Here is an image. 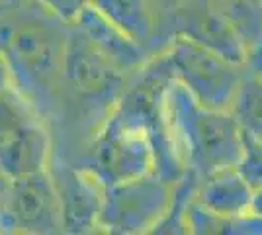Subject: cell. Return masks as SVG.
Wrapping results in <instances>:
<instances>
[{
	"label": "cell",
	"mask_w": 262,
	"mask_h": 235,
	"mask_svg": "<svg viewBox=\"0 0 262 235\" xmlns=\"http://www.w3.org/2000/svg\"><path fill=\"white\" fill-rule=\"evenodd\" d=\"M69 28L71 24L33 0L10 20L0 39L20 94L45 122H55L61 110Z\"/></svg>",
	"instance_id": "6da1fadb"
},
{
	"label": "cell",
	"mask_w": 262,
	"mask_h": 235,
	"mask_svg": "<svg viewBox=\"0 0 262 235\" xmlns=\"http://www.w3.org/2000/svg\"><path fill=\"white\" fill-rule=\"evenodd\" d=\"M163 108L184 173L200 180L219 168L237 165L243 134L229 110L200 104L174 80L164 90Z\"/></svg>",
	"instance_id": "7a4b0ae2"
},
{
	"label": "cell",
	"mask_w": 262,
	"mask_h": 235,
	"mask_svg": "<svg viewBox=\"0 0 262 235\" xmlns=\"http://www.w3.org/2000/svg\"><path fill=\"white\" fill-rule=\"evenodd\" d=\"M161 53L172 80L192 98L208 108L229 110L247 71L245 65L180 35H172Z\"/></svg>",
	"instance_id": "3957f363"
},
{
	"label": "cell",
	"mask_w": 262,
	"mask_h": 235,
	"mask_svg": "<svg viewBox=\"0 0 262 235\" xmlns=\"http://www.w3.org/2000/svg\"><path fill=\"white\" fill-rule=\"evenodd\" d=\"M174 184L155 173L106 184L98 233H151L172 202Z\"/></svg>",
	"instance_id": "277c9868"
},
{
	"label": "cell",
	"mask_w": 262,
	"mask_h": 235,
	"mask_svg": "<svg viewBox=\"0 0 262 235\" xmlns=\"http://www.w3.org/2000/svg\"><path fill=\"white\" fill-rule=\"evenodd\" d=\"M59 198L63 233H98V218L106 184L84 163L55 155L49 163Z\"/></svg>",
	"instance_id": "5b68a950"
},
{
	"label": "cell",
	"mask_w": 262,
	"mask_h": 235,
	"mask_svg": "<svg viewBox=\"0 0 262 235\" xmlns=\"http://www.w3.org/2000/svg\"><path fill=\"white\" fill-rule=\"evenodd\" d=\"M168 37L180 35L245 65V49L215 0H178L164 16Z\"/></svg>",
	"instance_id": "8992f818"
},
{
	"label": "cell",
	"mask_w": 262,
	"mask_h": 235,
	"mask_svg": "<svg viewBox=\"0 0 262 235\" xmlns=\"http://www.w3.org/2000/svg\"><path fill=\"white\" fill-rule=\"evenodd\" d=\"M2 206L14 229L28 233H63L59 198L49 168L12 179Z\"/></svg>",
	"instance_id": "52a82bcc"
},
{
	"label": "cell",
	"mask_w": 262,
	"mask_h": 235,
	"mask_svg": "<svg viewBox=\"0 0 262 235\" xmlns=\"http://www.w3.org/2000/svg\"><path fill=\"white\" fill-rule=\"evenodd\" d=\"M90 4L151 55H159L170 41L166 10L159 0H90Z\"/></svg>",
	"instance_id": "ba28073f"
},
{
	"label": "cell",
	"mask_w": 262,
	"mask_h": 235,
	"mask_svg": "<svg viewBox=\"0 0 262 235\" xmlns=\"http://www.w3.org/2000/svg\"><path fill=\"white\" fill-rule=\"evenodd\" d=\"M73 26L98 49L102 55L108 57L116 67L121 69L127 75L135 73L151 57H155L135 39H131L129 35L123 30H120L116 24L110 22L106 16H102L92 4H88L80 10Z\"/></svg>",
	"instance_id": "9c48e42d"
},
{
	"label": "cell",
	"mask_w": 262,
	"mask_h": 235,
	"mask_svg": "<svg viewBox=\"0 0 262 235\" xmlns=\"http://www.w3.org/2000/svg\"><path fill=\"white\" fill-rule=\"evenodd\" d=\"M252 186L237 167H225L198 180L196 198L204 208L219 216H247L251 208Z\"/></svg>",
	"instance_id": "30bf717a"
},
{
	"label": "cell",
	"mask_w": 262,
	"mask_h": 235,
	"mask_svg": "<svg viewBox=\"0 0 262 235\" xmlns=\"http://www.w3.org/2000/svg\"><path fill=\"white\" fill-rule=\"evenodd\" d=\"M245 49V67L262 71V0H215Z\"/></svg>",
	"instance_id": "8fae6325"
},
{
	"label": "cell",
	"mask_w": 262,
	"mask_h": 235,
	"mask_svg": "<svg viewBox=\"0 0 262 235\" xmlns=\"http://www.w3.org/2000/svg\"><path fill=\"white\" fill-rule=\"evenodd\" d=\"M229 112L245 137L262 139V71H245Z\"/></svg>",
	"instance_id": "7c38bea8"
},
{
	"label": "cell",
	"mask_w": 262,
	"mask_h": 235,
	"mask_svg": "<svg viewBox=\"0 0 262 235\" xmlns=\"http://www.w3.org/2000/svg\"><path fill=\"white\" fill-rule=\"evenodd\" d=\"M235 167L252 188L262 186V139L243 135V149Z\"/></svg>",
	"instance_id": "4fadbf2b"
},
{
	"label": "cell",
	"mask_w": 262,
	"mask_h": 235,
	"mask_svg": "<svg viewBox=\"0 0 262 235\" xmlns=\"http://www.w3.org/2000/svg\"><path fill=\"white\" fill-rule=\"evenodd\" d=\"M43 6H47L55 16H59L67 24H73L77 20L80 10L90 4V0H39Z\"/></svg>",
	"instance_id": "5bb4252c"
},
{
	"label": "cell",
	"mask_w": 262,
	"mask_h": 235,
	"mask_svg": "<svg viewBox=\"0 0 262 235\" xmlns=\"http://www.w3.org/2000/svg\"><path fill=\"white\" fill-rule=\"evenodd\" d=\"M249 213L254 216L256 220L262 222V186H256L252 188V196H251V208H249Z\"/></svg>",
	"instance_id": "9a60e30c"
},
{
	"label": "cell",
	"mask_w": 262,
	"mask_h": 235,
	"mask_svg": "<svg viewBox=\"0 0 262 235\" xmlns=\"http://www.w3.org/2000/svg\"><path fill=\"white\" fill-rule=\"evenodd\" d=\"M159 2H161V6H163L164 10H168L170 6H174L178 0H159Z\"/></svg>",
	"instance_id": "2e32d148"
}]
</instances>
